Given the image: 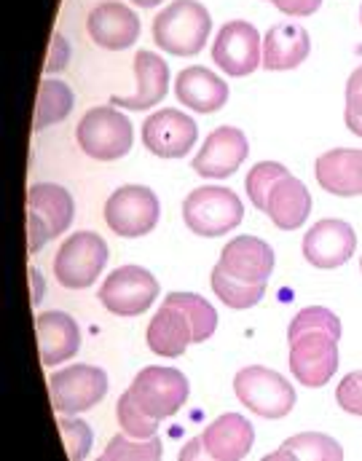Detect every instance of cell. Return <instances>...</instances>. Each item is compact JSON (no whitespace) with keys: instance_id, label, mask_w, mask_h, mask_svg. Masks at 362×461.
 Instances as JSON below:
<instances>
[{"instance_id":"38","label":"cell","mask_w":362,"mask_h":461,"mask_svg":"<svg viewBox=\"0 0 362 461\" xmlns=\"http://www.w3.org/2000/svg\"><path fill=\"white\" fill-rule=\"evenodd\" d=\"M287 16H312L322 5V0H268Z\"/></svg>"},{"instance_id":"24","label":"cell","mask_w":362,"mask_h":461,"mask_svg":"<svg viewBox=\"0 0 362 461\" xmlns=\"http://www.w3.org/2000/svg\"><path fill=\"white\" fill-rule=\"evenodd\" d=\"M188 344H194V328L186 312L169 301L161 303L148 325V346L158 357H183Z\"/></svg>"},{"instance_id":"10","label":"cell","mask_w":362,"mask_h":461,"mask_svg":"<svg viewBox=\"0 0 362 461\" xmlns=\"http://www.w3.org/2000/svg\"><path fill=\"white\" fill-rule=\"evenodd\" d=\"M290 341V370L303 386H325L339 370V339L330 333H301Z\"/></svg>"},{"instance_id":"32","label":"cell","mask_w":362,"mask_h":461,"mask_svg":"<svg viewBox=\"0 0 362 461\" xmlns=\"http://www.w3.org/2000/svg\"><path fill=\"white\" fill-rule=\"evenodd\" d=\"M164 443L158 438L150 440H134L129 435H116L108 448H105V461H161Z\"/></svg>"},{"instance_id":"31","label":"cell","mask_w":362,"mask_h":461,"mask_svg":"<svg viewBox=\"0 0 362 461\" xmlns=\"http://www.w3.org/2000/svg\"><path fill=\"white\" fill-rule=\"evenodd\" d=\"M285 175H290V172H287V167H282L279 161H260V164H255V167L249 169L247 180H244V188H247L249 202H252L258 210L266 212L268 194L274 191V185H276Z\"/></svg>"},{"instance_id":"28","label":"cell","mask_w":362,"mask_h":461,"mask_svg":"<svg viewBox=\"0 0 362 461\" xmlns=\"http://www.w3.org/2000/svg\"><path fill=\"white\" fill-rule=\"evenodd\" d=\"M213 290L215 295L229 306V309H252L255 303H260V298L266 295V285H247V282H240L234 279L231 274H226L221 266L213 268Z\"/></svg>"},{"instance_id":"15","label":"cell","mask_w":362,"mask_h":461,"mask_svg":"<svg viewBox=\"0 0 362 461\" xmlns=\"http://www.w3.org/2000/svg\"><path fill=\"white\" fill-rule=\"evenodd\" d=\"M357 252V233L349 223L325 218L303 236V258L314 268H339Z\"/></svg>"},{"instance_id":"3","label":"cell","mask_w":362,"mask_h":461,"mask_svg":"<svg viewBox=\"0 0 362 461\" xmlns=\"http://www.w3.org/2000/svg\"><path fill=\"white\" fill-rule=\"evenodd\" d=\"M108 263V244L95 230H76L54 255V276L68 290L92 287Z\"/></svg>"},{"instance_id":"12","label":"cell","mask_w":362,"mask_h":461,"mask_svg":"<svg viewBox=\"0 0 362 461\" xmlns=\"http://www.w3.org/2000/svg\"><path fill=\"white\" fill-rule=\"evenodd\" d=\"M213 59L231 78L249 76L258 65H263V43L258 30L244 19L226 22L213 43Z\"/></svg>"},{"instance_id":"20","label":"cell","mask_w":362,"mask_h":461,"mask_svg":"<svg viewBox=\"0 0 362 461\" xmlns=\"http://www.w3.org/2000/svg\"><path fill=\"white\" fill-rule=\"evenodd\" d=\"M38 351L46 367L73 359L81 348V330L76 320L65 312H46L35 317Z\"/></svg>"},{"instance_id":"37","label":"cell","mask_w":362,"mask_h":461,"mask_svg":"<svg viewBox=\"0 0 362 461\" xmlns=\"http://www.w3.org/2000/svg\"><path fill=\"white\" fill-rule=\"evenodd\" d=\"M68 59H70V46L57 32L51 38V49H49V57H46V73H62L68 68Z\"/></svg>"},{"instance_id":"19","label":"cell","mask_w":362,"mask_h":461,"mask_svg":"<svg viewBox=\"0 0 362 461\" xmlns=\"http://www.w3.org/2000/svg\"><path fill=\"white\" fill-rule=\"evenodd\" d=\"M314 177L333 196H362V150L336 148L317 158Z\"/></svg>"},{"instance_id":"36","label":"cell","mask_w":362,"mask_h":461,"mask_svg":"<svg viewBox=\"0 0 362 461\" xmlns=\"http://www.w3.org/2000/svg\"><path fill=\"white\" fill-rule=\"evenodd\" d=\"M336 400L339 405L352 413V416H362V373L355 370L349 375H344V381L336 389Z\"/></svg>"},{"instance_id":"44","label":"cell","mask_w":362,"mask_h":461,"mask_svg":"<svg viewBox=\"0 0 362 461\" xmlns=\"http://www.w3.org/2000/svg\"><path fill=\"white\" fill-rule=\"evenodd\" d=\"M360 22H362V11H360Z\"/></svg>"},{"instance_id":"8","label":"cell","mask_w":362,"mask_h":461,"mask_svg":"<svg viewBox=\"0 0 362 461\" xmlns=\"http://www.w3.org/2000/svg\"><path fill=\"white\" fill-rule=\"evenodd\" d=\"M49 394L57 413H84L108 394V375L97 365H68L49 375Z\"/></svg>"},{"instance_id":"17","label":"cell","mask_w":362,"mask_h":461,"mask_svg":"<svg viewBox=\"0 0 362 461\" xmlns=\"http://www.w3.org/2000/svg\"><path fill=\"white\" fill-rule=\"evenodd\" d=\"M86 30L97 46L108 51H123L134 46V41L140 38V19L129 5L119 0H105L89 14Z\"/></svg>"},{"instance_id":"25","label":"cell","mask_w":362,"mask_h":461,"mask_svg":"<svg viewBox=\"0 0 362 461\" xmlns=\"http://www.w3.org/2000/svg\"><path fill=\"white\" fill-rule=\"evenodd\" d=\"M309 212H312L309 188L301 180H295L293 175H285L268 194L266 215L279 230H295L306 223Z\"/></svg>"},{"instance_id":"2","label":"cell","mask_w":362,"mask_h":461,"mask_svg":"<svg viewBox=\"0 0 362 461\" xmlns=\"http://www.w3.org/2000/svg\"><path fill=\"white\" fill-rule=\"evenodd\" d=\"M76 202L68 188L54 183H35L27 188V252L35 255L49 239L70 229Z\"/></svg>"},{"instance_id":"21","label":"cell","mask_w":362,"mask_h":461,"mask_svg":"<svg viewBox=\"0 0 362 461\" xmlns=\"http://www.w3.org/2000/svg\"><path fill=\"white\" fill-rule=\"evenodd\" d=\"M175 95L183 105L196 113H215L229 103V84L202 65L180 70L175 81Z\"/></svg>"},{"instance_id":"29","label":"cell","mask_w":362,"mask_h":461,"mask_svg":"<svg viewBox=\"0 0 362 461\" xmlns=\"http://www.w3.org/2000/svg\"><path fill=\"white\" fill-rule=\"evenodd\" d=\"M285 448H290L301 461H344V448L339 446V440L322 432H301L295 438H287Z\"/></svg>"},{"instance_id":"22","label":"cell","mask_w":362,"mask_h":461,"mask_svg":"<svg viewBox=\"0 0 362 461\" xmlns=\"http://www.w3.org/2000/svg\"><path fill=\"white\" fill-rule=\"evenodd\" d=\"M202 443L215 461H241L255 443V429L240 413H223L204 429Z\"/></svg>"},{"instance_id":"33","label":"cell","mask_w":362,"mask_h":461,"mask_svg":"<svg viewBox=\"0 0 362 461\" xmlns=\"http://www.w3.org/2000/svg\"><path fill=\"white\" fill-rule=\"evenodd\" d=\"M312 330H320V333H330L333 339H341V322L339 317L330 312V309H322V306H309V309H301L290 328H287V339H295L301 333H312Z\"/></svg>"},{"instance_id":"23","label":"cell","mask_w":362,"mask_h":461,"mask_svg":"<svg viewBox=\"0 0 362 461\" xmlns=\"http://www.w3.org/2000/svg\"><path fill=\"white\" fill-rule=\"evenodd\" d=\"M312 51L309 32L301 24L279 22L263 38V68L266 70H293Z\"/></svg>"},{"instance_id":"6","label":"cell","mask_w":362,"mask_h":461,"mask_svg":"<svg viewBox=\"0 0 362 461\" xmlns=\"http://www.w3.org/2000/svg\"><path fill=\"white\" fill-rule=\"evenodd\" d=\"M234 392L244 408L260 419H285L295 405V389L271 367L249 365L234 378Z\"/></svg>"},{"instance_id":"41","label":"cell","mask_w":362,"mask_h":461,"mask_svg":"<svg viewBox=\"0 0 362 461\" xmlns=\"http://www.w3.org/2000/svg\"><path fill=\"white\" fill-rule=\"evenodd\" d=\"M260 461H301V459H298V456H295V454H293L290 448H285V446H282L279 451H274V454L263 456Z\"/></svg>"},{"instance_id":"26","label":"cell","mask_w":362,"mask_h":461,"mask_svg":"<svg viewBox=\"0 0 362 461\" xmlns=\"http://www.w3.org/2000/svg\"><path fill=\"white\" fill-rule=\"evenodd\" d=\"M76 105V95L65 81L46 78L38 89V103H35V129H49L51 123L68 118Z\"/></svg>"},{"instance_id":"9","label":"cell","mask_w":362,"mask_h":461,"mask_svg":"<svg viewBox=\"0 0 362 461\" xmlns=\"http://www.w3.org/2000/svg\"><path fill=\"white\" fill-rule=\"evenodd\" d=\"M158 298V282L142 266H121L103 282L100 301L116 317H140Z\"/></svg>"},{"instance_id":"14","label":"cell","mask_w":362,"mask_h":461,"mask_svg":"<svg viewBox=\"0 0 362 461\" xmlns=\"http://www.w3.org/2000/svg\"><path fill=\"white\" fill-rule=\"evenodd\" d=\"M247 153H249V145H247L244 131L237 126H221L204 140L191 167L196 175L207 180H223L240 169Z\"/></svg>"},{"instance_id":"7","label":"cell","mask_w":362,"mask_h":461,"mask_svg":"<svg viewBox=\"0 0 362 461\" xmlns=\"http://www.w3.org/2000/svg\"><path fill=\"white\" fill-rule=\"evenodd\" d=\"M134 402L156 421L175 416L188 402V378L177 367H161L150 365L140 370L129 386Z\"/></svg>"},{"instance_id":"27","label":"cell","mask_w":362,"mask_h":461,"mask_svg":"<svg viewBox=\"0 0 362 461\" xmlns=\"http://www.w3.org/2000/svg\"><path fill=\"white\" fill-rule=\"evenodd\" d=\"M169 303L180 306L194 328V344H204L207 339H213L215 328H218V312L210 306L207 298L196 295V293H172L167 295Z\"/></svg>"},{"instance_id":"4","label":"cell","mask_w":362,"mask_h":461,"mask_svg":"<svg viewBox=\"0 0 362 461\" xmlns=\"http://www.w3.org/2000/svg\"><path fill=\"white\" fill-rule=\"evenodd\" d=\"M76 140L89 158L116 161L131 150L134 129L131 121L113 105H100L84 113L81 123L76 126Z\"/></svg>"},{"instance_id":"34","label":"cell","mask_w":362,"mask_h":461,"mask_svg":"<svg viewBox=\"0 0 362 461\" xmlns=\"http://www.w3.org/2000/svg\"><path fill=\"white\" fill-rule=\"evenodd\" d=\"M59 432L65 438L68 446V456L70 461H84L92 451V429L86 421L78 419H59Z\"/></svg>"},{"instance_id":"11","label":"cell","mask_w":362,"mask_h":461,"mask_svg":"<svg viewBox=\"0 0 362 461\" xmlns=\"http://www.w3.org/2000/svg\"><path fill=\"white\" fill-rule=\"evenodd\" d=\"M158 199L145 185H123L105 202V223L119 236H145L158 223Z\"/></svg>"},{"instance_id":"45","label":"cell","mask_w":362,"mask_h":461,"mask_svg":"<svg viewBox=\"0 0 362 461\" xmlns=\"http://www.w3.org/2000/svg\"><path fill=\"white\" fill-rule=\"evenodd\" d=\"M360 266H362V258H360Z\"/></svg>"},{"instance_id":"5","label":"cell","mask_w":362,"mask_h":461,"mask_svg":"<svg viewBox=\"0 0 362 461\" xmlns=\"http://www.w3.org/2000/svg\"><path fill=\"white\" fill-rule=\"evenodd\" d=\"M244 218L240 196L223 185H204L186 196L183 221L199 236H223L234 230Z\"/></svg>"},{"instance_id":"13","label":"cell","mask_w":362,"mask_h":461,"mask_svg":"<svg viewBox=\"0 0 362 461\" xmlns=\"http://www.w3.org/2000/svg\"><path fill=\"white\" fill-rule=\"evenodd\" d=\"M199 126L183 111L164 108L142 123V145L158 158H183L196 145Z\"/></svg>"},{"instance_id":"16","label":"cell","mask_w":362,"mask_h":461,"mask_svg":"<svg viewBox=\"0 0 362 461\" xmlns=\"http://www.w3.org/2000/svg\"><path fill=\"white\" fill-rule=\"evenodd\" d=\"M274 249L258 236H237L221 252V268L247 285H266L274 271Z\"/></svg>"},{"instance_id":"1","label":"cell","mask_w":362,"mask_h":461,"mask_svg":"<svg viewBox=\"0 0 362 461\" xmlns=\"http://www.w3.org/2000/svg\"><path fill=\"white\" fill-rule=\"evenodd\" d=\"M213 16L199 0H175L153 19V41L172 57H196L210 38Z\"/></svg>"},{"instance_id":"18","label":"cell","mask_w":362,"mask_h":461,"mask_svg":"<svg viewBox=\"0 0 362 461\" xmlns=\"http://www.w3.org/2000/svg\"><path fill=\"white\" fill-rule=\"evenodd\" d=\"M134 78H137V89L134 95L126 97H111L113 105L126 108V111H148L153 105H158L167 97V86H169V68L167 62L153 54V51H137L134 54Z\"/></svg>"},{"instance_id":"42","label":"cell","mask_w":362,"mask_h":461,"mask_svg":"<svg viewBox=\"0 0 362 461\" xmlns=\"http://www.w3.org/2000/svg\"><path fill=\"white\" fill-rule=\"evenodd\" d=\"M134 5H142V8H153V5H158V3H164V0H131Z\"/></svg>"},{"instance_id":"43","label":"cell","mask_w":362,"mask_h":461,"mask_svg":"<svg viewBox=\"0 0 362 461\" xmlns=\"http://www.w3.org/2000/svg\"><path fill=\"white\" fill-rule=\"evenodd\" d=\"M97 461H105V456H100V459H97Z\"/></svg>"},{"instance_id":"30","label":"cell","mask_w":362,"mask_h":461,"mask_svg":"<svg viewBox=\"0 0 362 461\" xmlns=\"http://www.w3.org/2000/svg\"><path fill=\"white\" fill-rule=\"evenodd\" d=\"M116 416H119L121 432L129 435V438H134V440H150V438H156V432H158V421L150 419V416L134 402V397H131L129 389L121 394L119 402H116Z\"/></svg>"},{"instance_id":"39","label":"cell","mask_w":362,"mask_h":461,"mask_svg":"<svg viewBox=\"0 0 362 461\" xmlns=\"http://www.w3.org/2000/svg\"><path fill=\"white\" fill-rule=\"evenodd\" d=\"M177 461H215V459L207 454V448H204L202 438H191V440L180 448V456H177Z\"/></svg>"},{"instance_id":"35","label":"cell","mask_w":362,"mask_h":461,"mask_svg":"<svg viewBox=\"0 0 362 461\" xmlns=\"http://www.w3.org/2000/svg\"><path fill=\"white\" fill-rule=\"evenodd\" d=\"M344 121L352 134L362 137V65L349 76L347 81V111Z\"/></svg>"},{"instance_id":"40","label":"cell","mask_w":362,"mask_h":461,"mask_svg":"<svg viewBox=\"0 0 362 461\" xmlns=\"http://www.w3.org/2000/svg\"><path fill=\"white\" fill-rule=\"evenodd\" d=\"M27 274H30V287H32V306H38L43 301V276L35 266H30Z\"/></svg>"}]
</instances>
